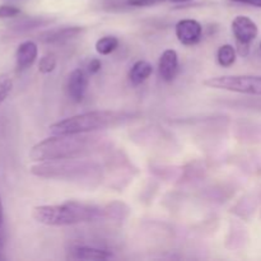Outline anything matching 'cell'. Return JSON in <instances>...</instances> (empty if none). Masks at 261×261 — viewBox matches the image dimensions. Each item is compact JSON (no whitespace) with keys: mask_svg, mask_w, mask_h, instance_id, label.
<instances>
[{"mask_svg":"<svg viewBox=\"0 0 261 261\" xmlns=\"http://www.w3.org/2000/svg\"><path fill=\"white\" fill-rule=\"evenodd\" d=\"M101 139L97 135H89V133L54 135L37 143L31 149L30 158L35 162L83 158L99 150Z\"/></svg>","mask_w":261,"mask_h":261,"instance_id":"cell-1","label":"cell"},{"mask_svg":"<svg viewBox=\"0 0 261 261\" xmlns=\"http://www.w3.org/2000/svg\"><path fill=\"white\" fill-rule=\"evenodd\" d=\"M32 216L45 226L63 227L101 221L109 216L107 211L93 204L65 201L55 205H40L33 208Z\"/></svg>","mask_w":261,"mask_h":261,"instance_id":"cell-2","label":"cell"},{"mask_svg":"<svg viewBox=\"0 0 261 261\" xmlns=\"http://www.w3.org/2000/svg\"><path fill=\"white\" fill-rule=\"evenodd\" d=\"M133 114L119 111H89L55 122L50 126L54 135L83 134L117 126L132 120Z\"/></svg>","mask_w":261,"mask_h":261,"instance_id":"cell-3","label":"cell"},{"mask_svg":"<svg viewBox=\"0 0 261 261\" xmlns=\"http://www.w3.org/2000/svg\"><path fill=\"white\" fill-rule=\"evenodd\" d=\"M99 167L93 162H88L82 158L73 160L50 161L38 162L31 167V172L38 177L60 178L68 181H89L92 177H97Z\"/></svg>","mask_w":261,"mask_h":261,"instance_id":"cell-4","label":"cell"},{"mask_svg":"<svg viewBox=\"0 0 261 261\" xmlns=\"http://www.w3.org/2000/svg\"><path fill=\"white\" fill-rule=\"evenodd\" d=\"M204 86L209 88L261 97V76L259 75L214 76L204 81Z\"/></svg>","mask_w":261,"mask_h":261,"instance_id":"cell-5","label":"cell"},{"mask_svg":"<svg viewBox=\"0 0 261 261\" xmlns=\"http://www.w3.org/2000/svg\"><path fill=\"white\" fill-rule=\"evenodd\" d=\"M232 32L237 41V45L250 46V43L259 35V28L251 18L239 15L232 20Z\"/></svg>","mask_w":261,"mask_h":261,"instance_id":"cell-6","label":"cell"},{"mask_svg":"<svg viewBox=\"0 0 261 261\" xmlns=\"http://www.w3.org/2000/svg\"><path fill=\"white\" fill-rule=\"evenodd\" d=\"M176 37L182 45L191 46L198 43L203 36V27L195 19H182L176 24Z\"/></svg>","mask_w":261,"mask_h":261,"instance_id":"cell-7","label":"cell"},{"mask_svg":"<svg viewBox=\"0 0 261 261\" xmlns=\"http://www.w3.org/2000/svg\"><path fill=\"white\" fill-rule=\"evenodd\" d=\"M88 75L84 70L75 69V70L71 71L68 78V84H66L68 94L71 101L76 102V103L83 101L87 88H88Z\"/></svg>","mask_w":261,"mask_h":261,"instance_id":"cell-8","label":"cell"},{"mask_svg":"<svg viewBox=\"0 0 261 261\" xmlns=\"http://www.w3.org/2000/svg\"><path fill=\"white\" fill-rule=\"evenodd\" d=\"M84 31L83 27H78V25H73V27H63L56 28V30L46 31V32L41 33L40 41L43 43H50V45H55V43H64L68 41L73 40L76 36L81 35Z\"/></svg>","mask_w":261,"mask_h":261,"instance_id":"cell-9","label":"cell"},{"mask_svg":"<svg viewBox=\"0 0 261 261\" xmlns=\"http://www.w3.org/2000/svg\"><path fill=\"white\" fill-rule=\"evenodd\" d=\"M160 75L165 82H172L178 71V55L175 50L170 48L161 55L158 61Z\"/></svg>","mask_w":261,"mask_h":261,"instance_id":"cell-10","label":"cell"},{"mask_svg":"<svg viewBox=\"0 0 261 261\" xmlns=\"http://www.w3.org/2000/svg\"><path fill=\"white\" fill-rule=\"evenodd\" d=\"M38 55V47L33 41H24L20 43L15 53L18 70H25L33 65Z\"/></svg>","mask_w":261,"mask_h":261,"instance_id":"cell-11","label":"cell"},{"mask_svg":"<svg viewBox=\"0 0 261 261\" xmlns=\"http://www.w3.org/2000/svg\"><path fill=\"white\" fill-rule=\"evenodd\" d=\"M70 257L75 260H107L111 259L112 252L97 247L76 246L71 251Z\"/></svg>","mask_w":261,"mask_h":261,"instance_id":"cell-12","label":"cell"},{"mask_svg":"<svg viewBox=\"0 0 261 261\" xmlns=\"http://www.w3.org/2000/svg\"><path fill=\"white\" fill-rule=\"evenodd\" d=\"M153 73V66L145 60H138L129 71V79L134 86L144 83Z\"/></svg>","mask_w":261,"mask_h":261,"instance_id":"cell-13","label":"cell"},{"mask_svg":"<svg viewBox=\"0 0 261 261\" xmlns=\"http://www.w3.org/2000/svg\"><path fill=\"white\" fill-rule=\"evenodd\" d=\"M217 60L218 64L223 68H229L236 61V50L232 45H222L217 53Z\"/></svg>","mask_w":261,"mask_h":261,"instance_id":"cell-14","label":"cell"},{"mask_svg":"<svg viewBox=\"0 0 261 261\" xmlns=\"http://www.w3.org/2000/svg\"><path fill=\"white\" fill-rule=\"evenodd\" d=\"M119 46V40L115 36H105L96 42V51L99 55H110Z\"/></svg>","mask_w":261,"mask_h":261,"instance_id":"cell-15","label":"cell"},{"mask_svg":"<svg viewBox=\"0 0 261 261\" xmlns=\"http://www.w3.org/2000/svg\"><path fill=\"white\" fill-rule=\"evenodd\" d=\"M56 64H58V59L54 53H47L40 59V63H38V70L42 74H48L51 71L55 70Z\"/></svg>","mask_w":261,"mask_h":261,"instance_id":"cell-16","label":"cell"},{"mask_svg":"<svg viewBox=\"0 0 261 261\" xmlns=\"http://www.w3.org/2000/svg\"><path fill=\"white\" fill-rule=\"evenodd\" d=\"M13 88V79L9 74H0V103L8 98Z\"/></svg>","mask_w":261,"mask_h":261,"instance_id":"cell-17","label":"cell"},{"mask_svg":"<svg viewBox=\"0 0 261 261\" xmlns=\"http://www.w3.org/2000/svg\"><path fill=\"white\" fill-rule=\"evenodd\" d=\"M20 14V9L13 5H0V19L5 18H14Z\"/></svg>","mask_w":261,"mask_h":261,"instance_id":"cell-18","label":"cell"},{"mask_svg":"<svg viewBox=\"0 0 261 261\" xmlns=\"http://www.w3.org/2000/svg\"><path fill=\"white\" fill-rule=\"evenodd\" d=\"M232 105H234V106L245 107V109H251V110H256V111H261V98L245 99V101L233 102Z\"/></svg>","mask_w":261,"mask_h":261,"instance_id":"cell-19","label":"cell"},{"mask_svg":"<svg viewBox=\"0 0 261 261\" xmlns=\"http://www.w3.org/2000/svg\"><path fill=\"white\" fill-rule=\"evenodd\" d=\"M102 68V63L99 59H92L88 63V71L91 74H97Z\"/></svg>","mask_w":261,"mask_h":261,"instance_id":"cell-20","label":"cell"},{"mask_svg":"<svg viewBox=\"0 0 261 261\" xmlns=\"http://www.w3.org/2000/svg\"><path fill=\"white\" fill-rule=\"evenodd\" d=\"M233 3H239V4H246L252 5V7L261 8V0H231Z\"/></svg>","mask_w":261,"mask_h":261,"instance_id":"cell-21","label":"cell"},{"mask_svg":"<svg viewBox=\"0 0 261 261\" xmlns=\"http://www.w3.org/2000/svg\"><path fill=\"white\" fill-rule=\"evenodd\" d=\"M3 219H4V213H3V204H2V198H0V234H2Z\"/></svg>","mask_w":261,"mask_h":261,"instance_id":"cell-22","label":"cell"},{"mask_svg":"<svg viewBox=\"0 0 261 261\" xmlns=\"http://www.w3.org/2000/svg\"><path fill=\"white\" fill-rule=\"evenodd\" d=\"M167 2L176 3V4H184V3H189V2H191V0H167Z\"/></svg>","mask_w":261,"mask_h":261,"instance_id":"cell-23","label":"cell"},{"mask_svg":"<svg viewBox=\"0 0 261 261\" xmlns=\"http://www.w3.org/2000/svg\"><path fill=\"white\" fill-rule=\"evenodd\" d=\"M260 50H261V42H260Z\"/></svg>","mask_w":261,"mask_h":261,"instance_id":"cell-24","label":"cell"}]
</instances>
